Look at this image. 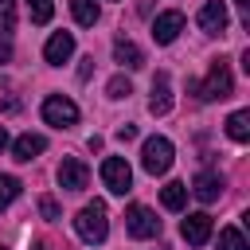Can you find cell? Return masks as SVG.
Returning <instances> with one entry per match:
<instances>
[{
  "instance_id": "cell-4",
  "label": "cell",
  "mask_w": 250,
  "mask_h": 250,
  "mask_svg": "<svg viewBox=\"0 0 250 250\" xmlns=\"http://www.w3.org/2000/svg\"><path fill=\"white\" fill-rule=\"evenodd\" d=\"M125 230H129L133 238H156V234H160V219H156V211H148L145 203H133V207L125 211Z\"/></svg>"
},
{
  "instance_id": "cell-16",
  "label": "cell",
  "mask_w": 250,
  "mask_h": 250,
  "mask_svg": "<svg viewBox=\"0 0 250 250\" xmlns=\"http://www.w3.org/2000/svg\"><path fill=\"white\" fill-rule=\"evenodd\" d=\"M227 137H230L234 145H246V141H250V113H246V109H238V113L227 117Z\"/></svg>"
},
{
  "instance_id": "cell-10",
  "label": "cell",
  "mask_w": 250,
  "mask_h": 250,
  "mask_svg": "<svg viewBox=\"0 0 250 250\" xmlns=\"http://www.w3.org/2000/svg\"><path fill=\"white\" fill-rule=\"evenodd\" d=\"M180 31H184V12H160V16L152 20V39H156L160 47L172 43Z\"/></svg>"
},
{
  "instance_id": "cell-7",
  "label": "cell",
  "mask_w": 250,
  "mask_h": 250,
  "mask_svg": "<svg viewBox=\"0 0 250 250\" xmlns=\"http://www.w3.org/2000/svg\"><path fill=\"white\" fill-rule=\"evenodd\" d=\"M86 184H90V168H86L78 156H62V164H59V188L82 191Z\"/></svg>"
},
{
  "instance_id": "cell-15",
  "label": "cell",
  "mask_w": 250,
  "mask_h": 250,
  "mask_svg": "<svg viewBox=\"0 0 250 250\" xmlns=\"http://www.w3.org/2000/svg\"><path fill=\"white\" fill-rule=\"evenodd\" d=\"M43 148H47V141H43L39 133H23V137H16V145H12V156H16V160H35Z\"/></svg>"
},
{
  "instance_id": "cell-21",
  "label": "cell",
  "mask_w": 250,
  "mask_h": 250,
  "mask_svg": "<svg viewBox=\"0 0 250 250\" xmlns=\"http://www.w3.org/2000/svg\"><path fill=\"white\" fill-rule=\"evenodd\" d=\"M16 195H20V180H16V176H0V211H4Z\"/></svg>"
},
{
  "instance_id": "cell-30",
  "label": "cell",
  "mask_w": 250,
  "mask_h": 250,
  "mask_svg": "<svg viewBox=\"0 0 250 250\" xmlns=\"http://www.w3.org/2000/svg\"><path fill=\"white\" fill-rule=\"evenodd\" d=\"M0 250H4V246H0Z\"/></svg>"
},
{
  "instance_id": "cell-17",
  "label": "cell",
  "mask_w": 250,
  "mask_h": 250,
  "mask_svg": "<svg viewBox=\"0 0 250 250\" xmlns=\"http://www.w3.org/2000/svg\"><path fill=\"white\" fill-rule=\"evenodd\" d=\"M160 203H164L168 211H184V203H188V184H180V180L164 184V188H160Z\"/></svg>"
},
{
  "instance_id": "cell-23",
  "label": "cell",
  "mask_w": 250,
  "mask_h": 250,
  "mask_svg": "<svg viewBox=\"0 0 250 250\" xmlns=\"http://www.w3.org/2000/svg\"><path fill=\"white\" fill-rule=\"evenodd\" d=\"M105 90H109V98H129V94H133V86H129V78H125V74L109 78V86H105Z\"/></svg>"
},
{
  "instance_id": "cell-25",
  "label": "cell",
  "mask_w": 250,
  "mask_h": 250,
  "mask_svg": "<svg viewBox=\"0 0 250 250\" xmlns=\"http://www.w3.org/2000/svg\"><path fill=\"white\" fill-rule=\"evenodd\" d=\"M133 137H137V125H121L117 129V141H133Z\"/></svg>"
},
{
  "instance_id": "cell-8",
  "label": "cell",
  "mask_w": 250,
  "mask_h": 250,
  "mask_svg": "<svg viewBox=\"0 0 250 250\" xmlns=\"http://www.w3.org/2000/svg\"><path fill=\"white\" fill-rule=\"evenodd\" d=\"M227 23H230V16H227V4H223V0H207V4L199 8V27H203L207 35H223Z\"/></svg>"
},
{
  "instance_id": "cell-26",
  "label": "cell",
  "mask_w": 250,
  "mask_h": 250,
  "mask_svg": "<svg viewBox=\"0 0 250 250\" xmlns=\"http://www.w3.org/2000/svg\"><path fill=\"white\" fill-rule=\"evenodd\" d=\"M8 59H12V39L0 35V62H8Z\"/></svg>"
},
{
  "instance_id": "cell-6",
  "label": "cell",
  "mask_w": 250,
  "mask_h": 250,
  "mask_svg": "<svg viewBox=\"0 0 250 250\" xmlns=\"http://www.w3.org/2000/svg\"><path fill=\"white\" fill-rule=\"evenodd\" d=\"M43 121H47V125L66 129V125H74V121H78V105H74L70 98H62V94H51V98L43 102Z\"/></svg>"
},
{
  "instance_id": "cell-13",
  "label": "cell",
  "mask_w": 250,
  "mask_h": 250,
  "mask_svg": "<svg viewBox=\"0 0 250 250\" xmlns=\"http://www.w3.org/2000/svg\"><path fill=\"white\" fill-rule=\"evenodd\" d=\"M148 109H152L156 117H164V113L172 109V86H168V74H164V70L152 78V98H148Z\"/></svg>"
},
{
  "instance_id": "cell-14",
  "label": "cell",
  "mask_w": 250,
  "mask_h": 250,
  "mask_svg": "<svg viewBox=\"0 0 250 250\" xmlns=\"http://www.w3.org/2000/svg\"><path fill=\"white\" fill-rule=\"evenodd\" d=\"M113 59H117L121 66H129V70H141V66H145V51H141L133 39H117V43H113Z\"/></svg>"
},
{
  "instance_id": "cell-5",
  "label": "cell",
  "mask_w": 250,
  "mask_h": 250,
  "mask_svg": "<svg viewBox=\"0 0 250 250\" xmlns=\"http://www.w3.org/2000/svg\"><path fill=\"white\" fill-rule=\"evenodd\" d=\"M102 184L113 191V195H125L133 188V168L121 160V156H105L102 160Z\"/></svg>"
},
{
  "instance_id": "cell-19",
  "label": "cell",
  "mask_w": 250,
  "mask_h": 250,
  "mask_svg": "<svg viewBox=\"0 0 250 250\" xmlns=\"http://www.w3.org/2000/svg\"><path fill=\"white\" fill-rule=\"evenodd\" d=\"M219 250H246V238L238 227H223L219 230Z\"/></svg>"
},
{
  "instance_id": "cell-18",
  "label": "cell",
  "mask_w": 250,
  "mask_h": 250,
  "mask_svg": "<svg viewBox=\"0 0 250 250\" xmlns=\"http://www.w3.org/2000/svg\"><path fill=\"white\" fill-rule=\"evenodd\" d=\"M70 12H74V20L82 27H94L98 23V4L94 0H70Z\"/></svg>"
},
{
  "instance_id": "cell-3",
  "label": "cell",
  "mask_w": 250,
  "mask_h": 250,
  "mask_svg": "<svg viewBox=\"0 0 250 250\" xmlns=\"http://www.w3.org/2000/svg\"><path fill=\"white\" fill-rule=\"evenodd\" d=\"M141 168L148 176H164L172 168V141L168 137H148L141 148Z\"/></svg>"
},
{
  "instance_id": "cell-11",
  "label": "cell",
  "mask_w": 250,
  "mask_h": 250,
  "mask_svg": "<svg viewBox=\"0 0 250 250\" xmlns=\"http://www.w3.org/2000/svg\"><path fill=\"white\" fill-rule=\"evenodd\" d=\"M70 55H74V35H70V31H55V35L47 39V47H43V59H47L51 66H62Z\"/></svg>"
},
{
  "instance_id": "cell-27",
  "label": "cell",
  "mask_w": 250,
  "mask_h": 250,
  "mask_svg": "<svg viewBox=\"0 0 250 250\" xmlns=\"http://www.w3.org/2000/svg\"><path fill=\"white\" fill-rule=\"evenodd\" d=\"M234 4H238V12H242V23L250 27V0H234Z\"/></svg>"
},
{
  "instance_id": "cell-12",
  "label": "cell",
  "mask_w": 250,
  "mask_h": 250,
  "mask_svg": "<svg viewBox=\"0 0 250 250\" xmlns=\"http://www.w3.org/2000/svg\"><path fill=\"white\" fill-rule=\"evenodd\" d=\"M191 195H195L199 203H215V199L223 195V176H219V172H199L195 184H191Z\"/></svg>"
},
{
  "instance_id": "cell-24",
  "label": "cell",
  "mask_w": 250,
  "mask_h": 250,
  "mask_svg": "<svg viewBox=\"0 0 250 250\" xmlns=\"http://www.w3.org/2000/svg\"><path fill=\"white\" fill-rule=\"evenodd\" d=\"M39 215H43V219H59V203H55L51 195H43V199H39Z\"/></svg>"
},
{
  "instance_id": "cell-1",
  "label": "cell",
  "mask_w": 250,
  "mask_h": 250,
  "mask_svg": "<svg viewBox=\"0 0 250 250\" xmlns=\"http://www.w3.org/2000/svg\"><path fill=\"white\" fill-rule=\"evenodd\" d=\"M74 230H78V238H82V242H90V246L105 242V234H109V215H105V203H102V199L86 203V207L74 215Z\"/></svg>"
},
{
  "instance_id": "cell-29",
  "label": "cell",
  "mask_w": 250,
  "mask_h": 250,
  "mask_svg": "<svg viewBox=\"0 0 250 250\" xmlns=\"http://www.w3.org/2000/svg\"><path fill=\"white\" fill-rule=\"evenodd\" d=\"M31 250H43V246H39V242H35V246H31Z\"/></svg>"
},
{
  "instance_id": "cell-9",
  "label": "cell",
  "mask_w": 250,
  "mask_h": 250,
  "mask_svg": "<svg viewBox=\"0 0 250 250\" xmlns=\"http://www.w3.org/2000/svg\"><path fill=\"white\" fill-rule=\"evenodd\" d=\"M180 234H184L191 246H203V242L211 238V215H207V211H191V215L180 223Z\"/></svg>"
},
{
  "instance_id": "cell-2",
  "label": "cell",
  "mask_w": 250,
  "mask_h": 250,
  "mask_svg": "<svg viewBox=\"0 0 250 250\" xmlns=\"http://www.w3.org/2000/svg\"><path fill=\"white\" fill-rule=\"evenodd\" d=\"M203 102H223V98H230L234 94V78H230V66L219 59V62H211V70H207V78L199 82V86H191Z\"/></svg>"
},
{
  "instance_id": "cell-28",
  "label": "cell",
  "mask_w": 250,
  "mask_h": 250,
  "mask_svg": "<svg viewBox=\"0 0 250 250\" xmlns=\"http://www.w3.org/2000/svg\"><path fill=\"white\" fill-rule=\"evenodd\" d=\"M4 148H8V129L0 125V152H4Z\"/></svg>"
},
{
  "instance_id": "cell-20",
  "label": "cell",
  "mask_w": 250,
  "mask_h": 250,
  "mask_svg": "<svg viewBox=\"0 0 250 250\" xmlns=\"http://www.w3.org/2000/svg\"><path fill=\"white\" fill-rule=\"evenodd\" d=\"M27 12H31V23H47L55 16V0H27Z\"/></svg>"
},
{
  "instance_id": "cell-22",
  "label": "cell",
  "mask_w": 250,
  "mask_h": 250,
  "mask_svg": "<svg viewBox=\"0 0 250 250\" xmlns=\"http://www.w3.org/2000/svg\"><path fill=\"white\" fill-rule=\"evenodd\" d=\"M16 27V0H0V31Z\"/></svg>"
}]
</instances>
